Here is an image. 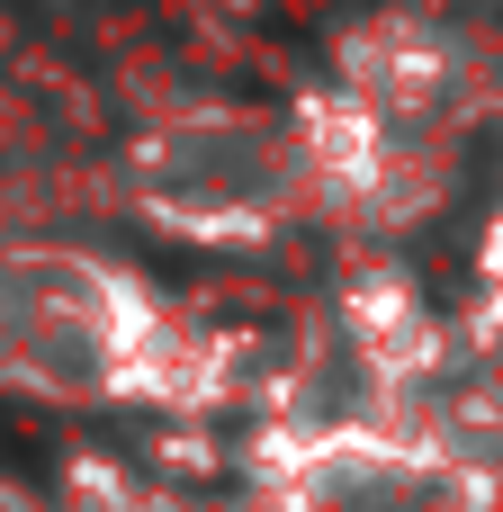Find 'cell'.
<instances>
[{"instance_id":"cell-2","label":"cell","mask_w":503,"mask_h":512,"mask_svg":"<svg viewBox=\"0 0 503 512\" xmlns=\"http://www.w3.org/2000/svg\"><path fill=\"white\" fill-rule=\"evenodd\" d=\"M297 189H315L297 126L252 117V108H189L135 144L144 216L189 243H261L288 225Z\"/></svg>"},{"instance_id":"cell-3","label":"cell","mask_w":503,"mask_h":512,"mask_svg":"<svg viewBox=\"0 0 503 512\" xmlns=\"http://www.w3.org/2000/svg\"><path fill=\"white\" fill-rule=\"evenodd\" d=\"M360 108H378L387 126L423 135L441 126L459 99H468V45L432 18V9H387L369 18L351 45H342V72H333Z\"/></svg>"},{"instance_id":"cell-1","label":"cell","mask_w":503,"mask_h":512,"mask_svg":"<svg viewBox=\"0 0 503 512\" xmlns=\"http://www.w3.org/2000/svg\"><path fill=\"white\" fill-rule=\"evenodd\" d=\"M0 360L54 396H135L153 387L171 351H162L153 306L117 270L81 252H9L0 261Z\"/></svg>"}]
</instances>
